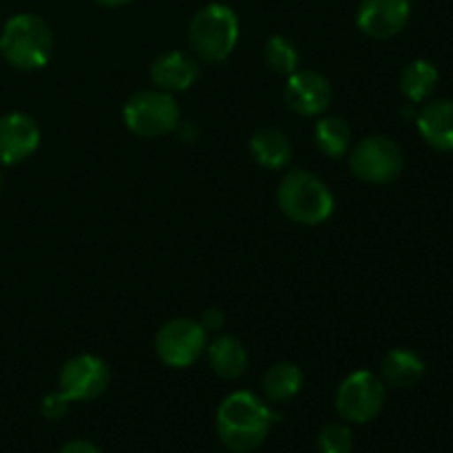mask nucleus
Returning a JSON list of instances; mask_svg holds the SVG:
<instances>
[{
	"label": "nucleus",
	"instance_id": "6ab92c4d",
	"mask_svg": "<svg viewBox=\"0 0 453 453\" xmlns=\"http://www.w3.org/2000/svg\"><path fill=\"white\" fill-rule=\"evenodd\" d=\"M438 80H441V73H438L436 66L429 60H411L410 65L403 69L401 73V91L403 96L407 97L414 104H420V102L427 100L438 87Z\"/></svg>",
	"mask_w": 453,
	"mask_h": 453
},
{
	"label": "nucleus",
	"instance_id": "aec40b11",
	"mask_svg": "<svg viewBox=\"0 0 453 453\" xmlns=\"http://www.w3.org/2000/svg\"><path fill=\"white\" fill-rule=\"evenodd\" d=\"M314 142H317L321 153L339 159L348 155L349 146H352V128L343 118L327 115V118L319 119L317 127H314Z\"/></svg>",
	"mask_w": 453,
	"mask_h": 453
},
{
	"label": "nucleus",
	"instance_id": "4be33fe9",
	"mask_svg": "<svg viewBox=\"0 0 453 453\" xmlns=\"http://www.w3.org/2000/svg\"><path fill=\"white\" fill-rule=\"evenodd\" d=\"M319 453H352L354 434L348 425L330 423L319 432L317 438Z\"/></svg>",
	"mask_w": 453,
	"mask_h": 453
},
{
	"label": "nucleus",
	"instance_id": "4468645a",
	"mask_svg": "<svg viewBox=\"0 0 453 453\" xmlns=\"http://www.w3.org/2000/svg\"><path fill=\"white\" fill-rule=\"evenodd\" d=\"M416 127L432 149L453 153V100H432L416 115Z\"/></svg>",
	"mask_w": 453,
	"mask_h": 453
},
{
	"label": "nucleus",
	"instance_id": "a211bd4d",
	"mask_svg": "<svg viewBox=\"0 0 453 453\" xmlns=\"http://www.w3.org/2000/svg\"><path fill=\"white\" fill-rule=\"evenodd\" d=\"M264 396L270 403H290L303 388V372L296 363H274L264 376Z\"/></svg>",
	"mask_w": 453,
	"mask_h": 453
},
{
	"label": "nucleus",
	"instance_id": "412c9836",
	"mask_svg": "<svg viewBox=\"0 0 453 453\" xmlns=\"http://www.w3.org/2000/svg\"><path fill=\"white\" fill-rule=\"evenodd\" d=\"M265 65L274 71V73H288L292 75L299 66V51H296L295 44L290 42L283 35H273V38L265 42L264 49Z\"/></svg>",
	"mask_w": 453,
	"mask_h": 453
},
{
	"label": "nucleus",
	"instance_id": "423d86ee",
	"mask_svg": "<svg viewBox=\"0 0 453 453\" xmlns=\"http://www.w3.org/2000/svg\"><path fill=\"white\" fill-rule=\"evenodd\" d=\"M405 166L401 146L385 135H367L349 150V168L367 184H389Z\"/></svg>",
	"mask_w": 453,
	"mask_h": 453
},
{
	"label": "nucleus",
	"instance_id": "9b49d317",
	"mask_svg": "<svg viewBox=\"0 0 453 453\" xmlns=\"http://www.w3.org/2000/svg\"><path fill=\"white\" fill-rule=\"evenodd\" d=\"M283 97L295 113L314 118L330 106L332 84L317 71H295L288 80Z\"/></svg>",
	"mask_w": 453,
	"mask_h": 453
},
{
	"label": "nucleus",
	"instance_id": "f3484780",
	"mask_svg": "<svg viewBox=\"0 0 453 453\" xmlns=\"http://www.w3.org/2000/svg\"><path fill=\"white\" fill-rule=\"evenodd\" d=\"M250 153L257 164L279 171L292 162V142L279 128H261L252 135Z\"/></svg>",
	"mask_w": 453,
	"mask_h": 453
},
{
	"label": "nucleus",
	"instance_id": "393cba45",
	"mask_svg": "<svg viewBox=\"0 0 453 453\" xmlns=\"http://www.w3.org/2000/svg\"><path fill=\"white\" fill-rule=\"evenodd\" d=\"M58 453H102V451L100 447L93 445L91 441H82V438H78V441L65 442Z\"/></svg>",
	"mask_w": 453,
	"mask_h": 453
},
{
	"label": "nucleus",
	"instance_id": "0eeeda50",
	"mask_svg": "<svg viewBox=\"0 0 453 453\" xmlns=\"http://www.w3.org/2000/svg\"><path fill=\"white\" fill-rule=\"evenodd\" d=\"M385 383L367 370L349 374L336 392V411L352 425H365L383 411Z\"/></svg>",
	"mask_w": 453,
	"mask_h": 453
},
{
	"label": "nucleus",
	"instance_id": "20e7f679",
	"mask_svg": "<svg viewBox=\"0 0 453 453\" xmlns=\"http://www.w3.org/2000/svg\"><path fill=\"white\" fill-rule=\"evenodd\" d=\"M239 40V18L228 4L211 3L199 9L188 27V42L203 62H221L234 51Z\"/></svg>",
	"mask_w": 453,
	"mask_h": 453
},
{
	"label": "nucleus",
	"instance_id": "39448f33",
	"mask_svg": "<svg viewBox=\"0 0 453 453\" xmlns=\"http://www.w3.org/2000/svg\"><path fill=\"white\" fill-rule=\"evenodd\" d=\"M124 122L140 137H164L181 122V109L173 93L159 88L140 91L124 106Z\"/></svg>",
	"mask_w": 453,
	"mask_h": 453
},
{
	"label": "nucleus",
	"instance_id": "a878e982",
	"mask_svg": "<svg viewBox=\"0 0 453 453\" xmlns=\"http://www.w3.org/2000/svg\"><path fill=\"white\" fill-rule=\"evenodd\" d=\"M175 131L180 133V137L184 142H195V140H197V127H195V124H188V122L181 124L180 122V124H177Z\"/></svg>",
	"mask_w": 453,
	"mask_h": 453
},
{
	"label": "nucleus",
	"instance_id": "2eb2a0df",
	"mask_svg": "<svg viewBox=\"0 0 453 453\" xmlns=\"http://www.w3.org/2000/svg\"><path fill=\"white\" fill-rule=\"evenodd\" d=\"M425 376V361L416 352L405 348L392 349L380 363V380L389 388L410 389L418 385Z\"/></svg>",
	"mask_w": 453,
	"mask_h": 453
},
{
	"label": "nucleus",
	"instance_id": "f03ea898",
	"mask_svg": "<svg viewBox=\"0 0 453 453\" xmlns=\"http://www.w3.org/2000/svg\"><path fill=\"white\" fill-rule=\"evenodd\" d=\"M53 53V34L35 13H18L9 18L0 34V56L20 71H38L47 66Z\"/></svg>",
	"mask_w": 453,
	"mask_h": 453
},
{
	"label": "nucleus",
	"instance_id": "ddd939ff",
	"mask_svg": "<svg viewBox=\"0 0 453 453\" xmlns=\"http://www.w3.org/2000/svg\"><path fill=\"white\" fill-rule=\"evenodd\" d=\"M150 80L159 91L177 93L193 87L199 78V65L181 51H168L150 65Z\"/></svg>",
	"mask_w": 453,
	"mask_h": 453
},
{
	"label": "nucleus",
	"instance_id": "6e6552de",
	"mask_svg": "<svg viewBox=\"0 0 453 453\" xmlns=\"http://www.w3.org/2000/svg\"><path fill=\"white\" fill-rule=\"evenodd\" d=\"M206 343L208 332L203 330L202 323L190 319H173L157 332L155 352L164 365L184 370L199 361V357L206 352Z\"/></svg>",
	"mask_w": 453,
	"mask_h": 453
},
{
	"label": "nucleus",
	"instance_id": "bb28decb",
	"mask_svg": "<svg viewBox=\"0 0 453 453\" xmlns=\"http://www.w3.org/2000/svg\"><path fill=\"white\" fill-rule=\"evenodd\" d=\"M97 4H102V7H124V4H128L131 0H96Z\"/></svg>",
	"mask_w": 453,
	"mask_h": 453
},
{
	"label": "nucleus",
	"instance_id": "1a4fd4ad",
	"mask_svg": "<svg viewBox=\"0 0 453 453\" xmlns=\"http://www.w3.org/2000/svg\"><path fill=\"white\" fill-rule=\"evenodd\" d=\"M60 392L71 403H88L100 398L111 385V370L93 354H78L60 370Z\"/></svg>",
	"mask_w": 453,
	"mask_h": 453
},
{
	"label": "nucleus",
	"instance_id": "5701e85b",
	"mask_svg": "<svg viewBox=\"0 0 453 453\" xmlns=\"http://www.w3.org/2000/svg\"><path fill=\"white\" fill-rule=\"evenodd\" d=\"M69 407H71V401L62 392L49 394V396H44L42 401V416L49 420H58L69 411Z\"/></svg>",
	"mask_w": 453,
	"mask_h": 453
},
{
	"label": "nucleus",
	"instance_id": "7ed1b4c3",
	"mask_svg": "<svg viewBox=\"0 0 453 453\" xmlns=\"http://www.w3.org/2000/svg\"><path fill=\"white\" fill-rule=\"evenodd\" d=\"M277 203L288 219L301 226H319L334 212V195L326 181L308 171H292L277 188Z\"/></svg>",
	"mask_w": 453,
	"mask_h": 453
},
{
	"label": "nucleus",
	"instance_id": "f257e3e1",
	"mask_svg": "<svg viewBox=\"0 0 453 453\" xmlns=\"http://www.w3.org/2000/svg\"><path fill=\"white\" fill-rule=\"evenodd\" d=\"M279 416L252 392H234L217 410V436L233 453H252L268 438Z\"/></svg>",
	"mask_w": 453,
	"mask_h": 453
},
{
	"label": "nucleus",
	"instance_id": "b1692460",
	"mask_svg": "<svg viewBox=\"0 0 453 453\" xmlns=\"http://www.w3.org/2000/svg\"><path fill=\"white\" fill-rule=\"evenodd\" d=\"M202 327L206 332H219L221 327H224V323H226V317H224V312H221V310H206V312H203V317H202Z\"/></svg>",
	"mask_w": 453,
	"mask_h": 453
},
{
	"label": "nucleus",
	"instance_id": "cd10ccee",
	"mask_svg": "<svg viewBox=\"0 0 453 453\" xmlns=\"http://www.w3.org/2000/svg\"><path fill=\"white\" fill-rule=\"evenodd\" d=\"M0 188H3V173H0Z\"/></svg>",
	"mask_w": 453,
	"mask_h": 453
},
{
	"label": "nucleus",
	"instance_id": "f8f14e48",
	"mask_svg": "<svg viewBox=\"0 0 453 453\" xmlns=\"http://www.w3.org/2000/svg\"><path fill=\"white\" fill-rule=\"evenodd\" d=\"M40 128L29 115L9 113L0 118V164L25 162L38 150Z\"/></svg>",
	"mask_w": 453,
	"mask_h": 453
},
{
	"label": "nucleus",
	"instance_id": "dca6fc26",
	"mask_svg": "<svg viewBox=\"0 0 453 453\" xmlns=\"http://www.w3.org/2000/svg\"><path fill=\"white\" fill-rule=\"evenodd\" d=\"M208 363L217 376L234 380L246 372L248 352L239 339L230 334H219L208 348Z\"/></svg>",
	"mask_w": 453,
	"mask_h": 453
},
{
	"label": "nucleus",
	"instance_id": "9d476101",
	"mask_svg": "<svg viewBox=\"0 0 453 453\" xmlns=\"http://www.w3.org/2000/svg\"><path fill=\"white\" fill-rule=\"evenodd\" d=\"M411 16L410 0H361L357 25L374 40H388L401 34Z\"/></svg>",
	"mask_w": 453,
	"mask_h": 453
}]
</instances>
